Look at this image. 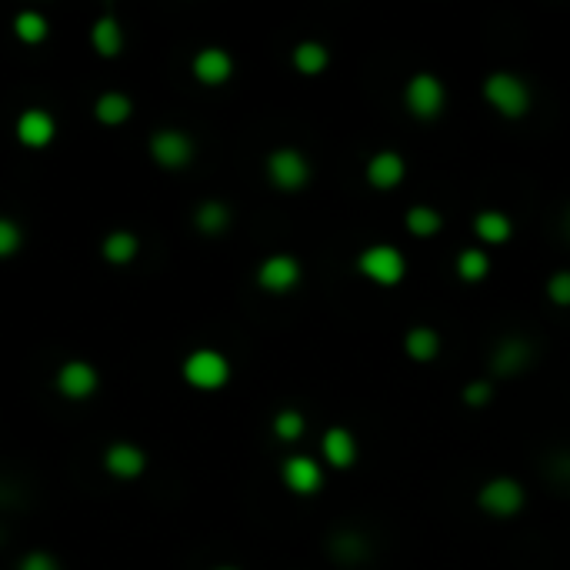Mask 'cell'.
Returning <instances> with one entry per match:
<instances>
[{"instance_id": "cell-25", "label": "cell", "mask_w": 570, "mask_h": 570, "mask_svg": "<svg viewBox=\"0 0 570 570\" xmlns=\"http://www.w3.org/2000/svg\"><path fill=\"white\" fill-rule=\"evenodd\" d=\"M194 224L200 234H224V230L230 227V207L224 204V200H204V204L197 207L194 214Z\"/></svg>"}, {"instance_id": "cell-20", "label": "cell", "mask_w": 570, "mask_h": 570, "mask_svg": "<svg viewBox=\"0 0 570 570\" xmlns=\"http://www.w3.org/2000/svg\"><path fill=\"white\" fill-rule=\"evenodd\" d=\"M404 230L417 240H430L444 230V214L430 204H414V207H407V214H404Z\"/></svg>"}, {"instance_id": "cell-14", "label": "cell", "mask_w": 570, "mask_h": 570, "mask_svg": "<svg viewBox=\"0 0 570 570\" xmlns=\"http://www.w3.org/2000/svg\"><path fill=\"white\" fill-rule=\"evenodd\" d=\"M194 80L204 87H224L230 77H234V57L224 47H204L194 54Z\"/></svg>"}, {"instance_id": "cell-31", "label": "cell", "mask_w": 570, "mask_h": 570, "mask_svg": "<svg viewBox=\"0 0 570 570\" xmlns=\"http://www.w3.org/2000/svg\"><path fill=\"white\" fill-rule=\"evenodd\" d=\"M20 244H24V234H20V227L10 217H0V260L14 257L17 250H20Z\"/></svg>"}, {"instance_id": "cell-3", "label": "cell", "mask_w": 570, "mask_h": 570, "mask_svg": "<svg viewBox=\"0 0 570 570\" xmlns=\"http://www.w3.org/2000/svg\"><path fill=\"white\" fill-rule=\"evenodd\" d=\"M404 110L420 124H427V120H437L444 114L447 107V84L440 80L437 74H430V70H417V74L407 77L404 84Z\"/></svg>"}, {"instance_id": "cell-18", "label": "cell", "mask_w": 570, "mask_h": 570, "mask_svg": "<svg viewBox=\"0 0 570 570\" xmlns=\"http://www.w3.org/2000/svg\"><path fill=\"white\" fill-rule=\"evenodd\" d=\"M440 350H444V337L430 324H417L404 334V354L414 360V364H434Z\"/></svg>"}, {"instance_id": "cell-12", "label": "cell", "mask_w": 570, "mask_h": 570, "mask_svg": "<svg viewBox=\"0 0 570 570\" xmlns=\"http://www.w3.org/2000/svg\"><path fill=\"white\" fill-rule=\"evenodd\" d=\"M320 457L330 470H350L360 457V444L350 427H327L320 434Z\"/></svg>"}, {"instance_id": "cell-2", "label": "cell", "mask_w": 570, "mask_h": 570, "mask_svg": "<svg viewBox=\"0 0 570 570\" xmlns=\"http://www.w3.org/2000/svg\"><path fill=\"white\" fill-rule=\"evenodd\" d=\"M354 267L367 284L384 287V290L404 284V277H407V257H404V250L394 244H367L354 257Z\"/></svg>"}, {"instance_id": "cell-16", "label": "cell", "mask_w": 570, "mask_h": 570, "mask_svg": "<svg viewBox=\"0 0 570 570\" xmlns=\"http://www.w3.org/2000/svg\"><path fill=\"white\" fill-rule=\"evenodd\" d=\"M104 470L117 480H137L147 470V454L130 440H117L104 450Z\"/></svg>"}, {"instance_id": "cell-34", "label": "cell", "mask_w": 570, "mask_h": 570, "mask_svg": "<svg viewBox=\"0 0 570 570\" xmlns=\"http://www.w3.org/2000/svg\"><path fill=\"white\" fill-rule=\"evenodd\" d=\"M214 570H240V567H230V564H224V567H214Z\"/></svg>"}, {"instance_id": "cell-1", "label": "cell", "mask_w": 570, "mask_h": 570, "mask_svg": "<svg viewBox=\"0 0 570 570\" xmlns=\"http://www.w3.org/2000/svg\"><path fill=\"white\" fill-rule=\"evenodd\" d=\"M480 97L504 120L527 117L530 107H534V90H530L527 80L514 74V70H490V74L480 80Z\"/></svg>"}, {"instance_id": "cell-24", "label": "cell", "mask_w": 570, "mask_h": 570, "mask_svg": "<svg viewBox=\"0 0 570 570\" xmlns=\"http://www.w3.org/2000/svg\"><path fill=\"white\" fill-rule=\"evenodd\" d=\"M137 250H140V240H137V234H130V230H114V234H107L104 244H100V254H104V260H110L114 267L130 264V260L137 257Z\"/></svg>"}, {"instance_id": "cell-23", "label": "cell", "mask_w": 570, "mask_h": 570, "mask_svg": "<svg viewBox=\"0 0 570 570\" xmlns=\"http://www.w3.org/2000/svg\"><path fill=\"white\" fill-rule=\"evenodd\" d=\"M130 114H134V104H130V97L120 94V90H107L94 104V117L107 127H120L124 120H130Z\"/></svg>"}, {"instance_id": "cell-13", "label": "cell", "mask_w": 570, "mask_h": 570, "mask_svg": "<svg viewBox=\"0 0 570 570\" xmlns=\"http://www.w3.org/2000/svg\"><path fill=\"white\" fill-rule=\"evenodd\" d=\"M97 387H100V374L94 364H87V360H67V364L57 370V390H60V397H67V400L94 397Z\"/></svg>"}, {"instance_id": "cell-9", "label": "cell", "mask_w": 570, "mask_h": 570, "mask_svg": "<svg viewBox=\"0 0 570 570\" xmlns=\"http://www.w3.org/2000/svg\"><path fill=\"white\" fill-rule=\"evenodd\" d=\"M534 364V344L520 334H507L504 340H497V347L490 350V374L500 380H510Z\"/></svg>"}, {"instance_id": "cell-8", "label": "cell", "mask_w": 570, "mask_h": 570, "mask_svg": "<svg viewBox=\"0 0 570 570\" xmlns=\"http://www.w3.org/2000/svg\"><path fill=\"white\" fill-rule=\"evenodd\" d=\"M147 147H150L154 164L164 167V170H184V167H190V160H194V140H190V134H184V130H177V127L157 130V134L150 137Z\"/></svg>"}, {"instance_id": "cell-32", "label": "cell", "mask_w": 570, "mask_h": 570, "mask_svg": "<svg viewBox=\"0 0 570 570\" xmlns=\"http://www.w3.org/2000/svg\"><path fill=\"white\" fill-rule=\"evenodd\" d=\"M17 570H60V564L50 554H44V550H30V554L17 564Z\"/></svg>"}, {"instance_id": "cell-15", "label": "cell", "mask_w": 570, "mask_h": 570, "mask_svg": "<svg viewBox=\"0 0 570 570\" xmlns=\"http://www.w3.org/2000/svg\"><path fill=\"white\" fill-rule=\"evenodd\" d=\"M17 140L30 150H44L50 147V140L57 137V120L47 114L44 107H30L24 114L17 117V127H14Z\"/></svg>"}, {"instance_id": "cell-27", "label": "cell", "mask_w": 570, "mask_h": 570, "mask_svg": "<svg viewBox=\"0 0 570 570\" xmlns=\"http://www.w3.org/2000/svg\"><path fill=\"white\" fill-rule=\"evenodd\" d=\"M14 34L20 44H44L50 34V24L44 14H37V10H24V14L14 17Z\"/></svg>"}, {"instance_id": "cell-28", "label": "cell", "mask_w": 570, "mask_h": 570, "mask_svg": "<svg viewBox=\"0 0 570 570\" xmlns=\"http://www.w3.org/2000/svg\"><path fill=\"white\" fill-rule=\"evenodd\" d=\"M494 394H497L494 377H474V380H467L464 390H460V400H464V407L480 410V407H490Z\"/></svg>"}, {"instance_id": "cell-7", "label": "cell", "mask_w": 570, "mask_h": 570, "mask_svg": "<svg viewBox=\"0 0 570 570\" xmlns=\"http://www.w3.org/2000/svg\"><path fill=\"white\" fill-rule=\"evenodd\" d=\"M300 277H304V267L294 254H270L257 267V287L274 297L290 294L300 284Z\"/></svg>"}, {"instance_id": "cell-19", "label": "cell", "mask_w": 570, "mask_h": 570, "mask_svg": "<svg viewBox=\"0 0 570 570\" xmlns=\"http://www.w3.org/2000/svg\"><path fill=\"white\" fill-rule=\"evenodd\" d=\"M290 64L300 77H320L330 67V50L320 44V40H300V44L290 50Z\"/></svg>"}, {"instance_id": "cell-29", "label": "cell", "mask_w": 570, "mask_h": 570, "mask_svg": "<svg viewBox=\"0 0 570 570\" xmlns=\"http://www.w3.org/2000/svg\"><path fill=\"white\" fill-rule=\"evenodd\" d=\"M334 557L340 564H357V560L367 557V544L364 537L354 534V530H347V534H337L334 537Z\"/></svg>"}, {"instance_id": "cell-11", "label": "cell", "mask_w": 570, "mask_h": 570, "mask_svg": "<svg viewBox=\"0 0 570 570\" xmlns=\"http://www.w3.org/2000/svg\"><path fill=\"white\" fill-rule=\"evenodd\" d=\"M364 180L370 190H397L407 180V160L400 150H374L364 164Z\"/></svg>"}, {"instance_id": "cell-26", "label": "cell", "mask_w": 570, "mask_h": 570, "mask_svg": "<svg viewBox=\"0 0 570 570\" xmlns=\"http://www.w3.org/2000/svg\"><path fill=\"white\" fill-rule=\"evenodd\" d=\"M270 430H274V437L284 440V444H297V440L307 434V417H304V410H297V407L277 410L274 420H270Z\"/></svg>"}, {"instance_id": "cell-5", "label": "cell", "mask_w": 570, "mask_h": 570, "mask_svg": "<svg viewBox=\"0 0 570 570\" xmlns=\"http://www.w3.org/2000/svg\"><path fill=\"white\" fill-rule=\"evenodd\" d=\"M264 170H267L270 187H277L280 194H300V190L310 184V174H314L307 154L297 147L270 150L267 160H264Z\"/></svg>"}, {"instance_id": "cell-6", "label": "cell", "mask_w": 570, "mask_h": 570, "mask_svg": "<svg viewBox=\"0 0 570 570\" xmlns=\"http://www.w3.org/2000/svg\"><path fill=\"white\" fill-rule=\"evenodd\" d=\"M180 374L194 390H220L230 380V360L214 347H197L184 357Z\"/></svg>"}, {"instance_id": "cell-4", "label": "cell", "mask_w": 570, "mask_h": 570, "mask_svg": "<svg viewBox=\"0 0 570 570\" xmlns=\"http://www.w3.org/2000/svg\"><path fill=\"white\" fill-rule=\"evenodd\" d=\"M474 500H477L480 514H487L494 520H510L527 507V490L517 477L497 474V477H487L484 484L477 487Z\"/></svg>"}, {"instance_id": "cell-17", "label": "cell", "mask_w": 570, "mask_h": 570, "mask_svg": "<svg viewBox=\"0 0 570 570\" xmlns=\"http://www.w3.org/2000/svg\"><path fill=\"white\" fill-rule=\"evenodd\" d=\"M474 237L480 240V247H504L510 244V237H514V220L510 214L497 207H484L474 214Z\"/></svg>"}, {"instance_id": "cell-30", "label": "cell", "mask_w": 570, "mask_h": 570, "mask_svg": "<svg viewBox=\"0 0 570 570\" xmlns=\"http://www.w3.org/2000/svg\"><path fill=\"white\" fill-rule=\"evenodd\" d=\"M544 294L554 307H570V270H554L544 284Z\"/></svg>"}, {"instance_id": "cell-33", "label": "cell", "mask_w": 570, "mask_h": 570, "mask_svg": "<svg viewBox=\"0 0 570 570\" xmlns=\"http://www.w3.org/2000/svg\"><path fill=\"white\" fill-rule=\"evenodd\" d=\"M560 227H564V234H567V240H570V207L564 210V217H560Z\"/></svg>"}, {"instance_id": "cell-10", "label": "cell", "mask_w": 570, "mask_h": 570, "mask_svg": "<svg viewBox=\"0 0 570 570\" xmlns=\"http://www.w3.org/2000/svg\"><path fill=\"white\" fill-rule=\"evenodd\" d=\"M280 480H284L290 494L314 497L324 490V467H320V460L307 454H290L284 457V464H280Z\"/></svg>"}, {"instance_id": "cell-21", "label": "cell", "mask_w": 570, "mask_h": 570, "mask_svg": "<svg viewBox=\"0 0 570 570\" xmlns=\"http://www.w3.org/2000/svg\"><path fill=\"white\" fill-rule=\"evenodd\" d=\"M490 254L484 247H464L460 254L454 257V274L457 280H464V284H480V280L490 277Z\"/></svg>"}, {"instance_id": "cell-22", "label": "cell", "mask_w": 570, "mask_h": 570, "mask_svg": "<svg viewBox=\"0 0 570 570\" xmlns=\"http://www.w3.org/2000/svg\"><path fill=\"white\" fill-rule=\"evenodd\" d=\"M90 44H94V50L100 57H117L120 50H124V27L117 24V17L104 14L97 20L94 27H90Z\"/></svg>"}]
</instances>
